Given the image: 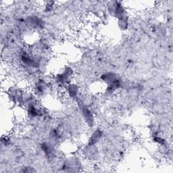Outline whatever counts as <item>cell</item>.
Here are the masks:
<instances>
[{
  "instance_id": "6da1fadb",
  "label": "cell",
  "mask_w": 173,
  "mask_h": 173,
  "mask_svg": "<svg viewBox=\"0 0 173 173\" xmlns=\"http://www.w3.org/2000/svg\"><path fill=\"white\" fill-rule=\"evenodd\" d=\"M82 110H83V114L84 116V118H85L87 123L89 124V125H91H91H93V117L92 113H91L86 107H83Z\"/></svg>"
},
{
  "instance_id": "7a4b0ae2",
  "label": "cell",
  "mask_w": 173,
  "mask_h": 173,
  "mask_svg": "<svg viewBox=\"0 0 173 173\" xmlns=\"http://www.w3.org/2000/svg\"><path fill=\"white\" fill-rule=\"evenodd\" d=\"M42 150L44 151L47 156L48 157H52V155H53V149L52 147V145L49 144L44 143L42 145Z\"/></svg>"
},
{
  "instance_id": "3957f363",
  "label": "cell",
  "mask_w": 173,
  "mask_h": 173,
  "mask_svg": "<svg viewBox=\"0 0 173 173\" xmlns=\"http://www.w3.org/2000/svg\"><path fill=\"white\" fill-rule=\"evenodd\" d=\"M101 137V132L100 130H97L96 132H94L92 136H91L89 140V145H93L95 144H96Z\"/></svg>"
},
{
  "instance_id": "277c9868",
  "label": "cell",
  "mask_w": 173,
  "mask_h": 173,
  "mask_svg": "<svg viewBox=\"0 0 173 173\" xmlns=\"http://www.w3.org/2000/svg\"><path fill=\"white\" fill-rule=\"evenodd\" d=\"M70 93L72 96H75L77 93V89L75 86H70L69 87Z\"/></svg>"
}]
</instances>
